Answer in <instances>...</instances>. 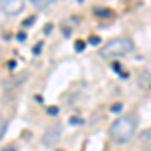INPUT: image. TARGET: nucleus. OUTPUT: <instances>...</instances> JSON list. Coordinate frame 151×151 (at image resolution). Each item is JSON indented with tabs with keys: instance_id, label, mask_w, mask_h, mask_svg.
Segmentation results:
<instances>
[{
	"instance_id": "obj_8",
	"label": "nucleus",
	"mask_w": 151,
	"mask_h": 151,
	"mask_svg": "<svg viewBox=\"0 0 151 151\" xmlns=\"http://www.w3.org/2000/svg\"><path fill=\"white\" fill-rule=\"evenodd\" d=\"M35 22V16H30V18H26V20H24V26H28V24H32Z\"/></svg>"
},
{
	"instance_id": "obj_7",
	"label": "nucleus",
	"mask_w": 151,
	"mask_h": 151,
	"mask_svg": "<svg viewBox=\"0 0 151 151\" xmlns=\"http://www.w3.org/2000/svg\"><path fill=\"white\" fill-rule=\"evenodd\" d=\"M4 133H6V121H4V119H0V139L4 137Z\"/></svg>"
},
{
	"instance_id": "obj_9",
	"label": "nucleus",
	"mask_w": 151,
	"mask_h": 151,
	"mask_svg": "<svg viewBox=\"0 0 151 151\" xmlns=\"http://www.w3.org/2000/svg\"><path fill=\"white\" fill-rule=\"evenodd\" d=\"M85 48V42H77V50H83Z\"/></svg>"
},
{
	"instance_id": "obj_5",
	"label": "nucleus",
	"mask_w": 151,
	"mask_h": 151,
	"mask_svg": "<svg viewBox=\"0 0 151 151\" xmlns=\"http://www.w3.org/2000/svg\"><path fill=\"white\" fill-rule=\"evenodd\" d=\"M32 4H35L36 8H48L50 4H55L57 0H30Z\"/></svg>"
},
{
	"instance_id": "obj_2",
	"label": "nucleus",
	"mask_w": 151,
	"mask_h": 151,
	"mask_svg": "<svg viewBox=\"0 0 151 151\" xmlns=\"http://www.w3.org/2000/svg\"><path fill=\"white\" fill-rule=\"evenodd\" d=\"M133 40L131 38H125V36H119V38H113L109 40L107 45H103L101 48V57L103 58H117L123 57V55H129L133 50Z\"/></svg>"
},
{
	"instance_id": "obj_6",
	"label": "nucleus",
	"mask_w": 151,
	"mask_h": 151,
	"mask_svg": "<svg viewBox=\"0 0 151 151\" xmlns=\"http://www.w3.org/2000/svg\"><path fill=\"white\" fill-rule=\"evenodd\" d=\"M95 16H103V18H107V16H111V12L107 10V8H99V10H95Z\"/></svg>"
},
{
	"instance_id": "obj_1",
	"label": "nucleus",
	"mask_w": 151,
	"mask_h": 151,
	"mask_svg": "<svg viewBox=\"0 0 151 151\" xmlns=\"http://www.w3.org/2000/svg\"><path fill=\"white\" fill-rule=\"evenodd\" d=\"M137 125H139V117L135 113H125V115H121L119 119L113 121V125L109 129V135L115 143H127L135 137Z\"/></svg>"
},
{
	"instance_id": "obj_3",
	"label": "nucleus",
	"mask_w": 151,
	"mask_h": 151,
	"mask_svg": "<svg viewBox=\"0 0 151 151\" xmlns=\"http://www.w3.org/2000/svg\"><path fill=\"white\" fill-rule=\"evenodd\" d=\"M26 0H0V12L6 16H16L24 8Z\"/></svg>"
},
{
	"instance_id": "obj_4",
	"label": "nucleus",
	"mask_w": 151,
	"mask_h": 151,
	"mask_svg": "<svg viewBox=\"0 0 151 151\" xmlns=\"http://www.w3.org/2000/svg\"><path fill=\"white\" fill-rule=\"evenodd\" d=\"M58 139H60V127H58V125H52V127H48L47 131H45V135H42V145H45V147H55Z\"/></svg>"
},
{
	"instance_id": "obj_10",
	"label": "nucleus",
	"mask_w": 151,
	"mask_h": 151,
	"mask_svg": "<svg viewBox=\"0 0 151 151\" xmlns=\"http://www.w3.org/2000/svg\"><path fill=\"white\" fill-rule=\"evenodd\" d=\"M4 151H14V147H6V149H4Z\"/></svg>"
}]
</instances>
